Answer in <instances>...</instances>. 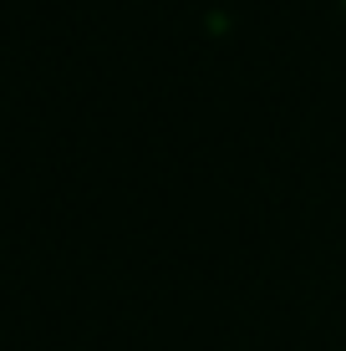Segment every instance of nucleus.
I'll use <instances>...</instances> for the list:
<instances>
[{"instance_id":"obj_1","label":"nucleus","mask_w":346,"mask_h":351,"mask_svg":"<svg viewBox=\"0 0 346 351\" xmlns=\"http://www.w3.org/2000/svg\"><path fill=\"white\" fill-rule=\"evenodd\" d=\"M341 10H346V0H341Z\"/></svg>"}]
</instances>
